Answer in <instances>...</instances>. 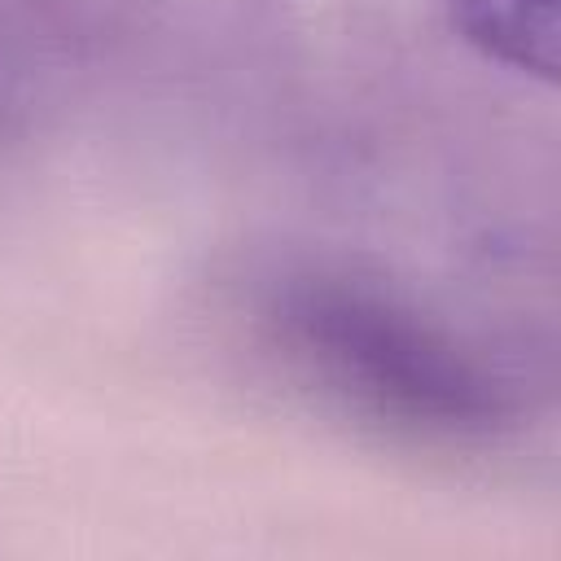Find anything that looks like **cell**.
<instances>
[{
	"label": "cell",
	"instance_id": "1",
	"mask_svg": "<svg viewBox=\"0 0 561 561\" xmlns=\"http://www.w3.org/2000/svg\"><path fill=\"white\" fill-rule=\"evenodd\" d=\"M219 320L267 386L386 447L495 456L535 421L508 351L359 254L259 250L219 280Z\"/></svg>",
	"mask_w": 561,
	"mask_h": 561
},
{
	"label": "cell",
	"instance_id": "2",
	"mask_svg": "<svg viewBox=\"0 0 561 561\" xmlns=\"http://www.w3.org/2000/svg\"><path fill=\"white\" fill-rule=\"evenodd\" d=\"M451 31L491 66L557 83L561 0H438Z\"/></svg>",
	"mask_w": 561,
	"mask_h": 561
}]
</instances>
